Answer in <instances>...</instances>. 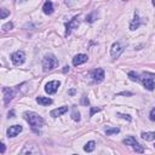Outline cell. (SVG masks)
<instances>
[{
	"label": "cell",
	"mask_w": 155,
	"mask_h": 155,
	"mask_svg": "<svg viewBox=\"0 0 155 155\" xmlns=\"http://www.w3.org/2000/svg\"><path fill=\"white\" fill-rule=\"evenodd\" d=\"M81 104H83V106H89V104H90V101H89V98L84 96V97L81 98Z\"/></svg>",
	"instance_id": "28"
},
{
	"label": "cell",
	"mask_w": 155,
	"mask_h": 155,
	"mask_svg": "<svg viewBox=\"0 0 155 155\" xmlns=\"http://www.w3.org/2000/svg\"><path fill=\"white\" fill-rule=\"evenodd\" d=\"M2 28H3V32H9V30H11V29L14 28V23H12V22H8V23H5Z\"/></svg>",
	"instance_id": "25"
},
{
	"label": "cell",
	"mask_w": 155,
	"mask_h": 155,
	"mask_svg": "<svg viewBox=\"0 0 155 155\" xmlns=\"http://www.w3.org/2000/svg\"><path fill=\"white\" fill-rule=\"evenodd\" d=\"M73 155H78V154H73Z\"/></svg>",
	"instance_id": "37"
},
{
	"label": "cell",
	"mask_w": 155,
	"mask_h": 155,
	"mask_svg": "<svg viewBox=\"0 0 155 155\" xmlns=\"http://www.w3.org/2000/svg\"><path fill=\"white\" fill-rule=\"evenodd\" d=\"M119 132H120L119 127H107L106 128V134L107 136H112V134H115V133H119Z\"/></svg>",
	"instance_id": "20"
},
{
	"label": "cell",
	"mask_w": 155,
	"mask_h": 155,
	"mask_svg": "<svg viewBox=\"0 0 155 155\" xmlns=\"http://www.w3.org/2000/svg\"><path fill=\"white\" fill-rule=\"evenodd\" d=\"M14 114H15V112H14V110H11V112L9 113V118H14Z\"/></svg>",
	"instance_id": "33"
},
{
	"label": "cell",
	"mask_w": 155,
	"mask_h": 155,
	"mask_svg": "<svg viewBox=\"0 0 155 155\" xmlns=\"http://www.w3.org/2000/svg\"><path fill=\"white\" fill-rule=\"evenodd\" d=\"M69 93H70V95H74V93H75V90H70Z\"/></svg>",
	"instance_id": "35"
},
{
	"label": "cell",
	"mask_w": 155,
	"mask_h": 155,
	"mask_svg": "<svg viewBox=\"0 0 155 155\" xmlns=\"http://www.w3.org/2000/svg\"><path fill=\"white\" fill-rule=\"evenodd\" d=\"M87 59H89L87 55L79 53V55L74 56V58H73V65L78 67V65H80V64H84V63H86V62H87Z\"/></svg>",
	"instance_id": "12"
},
{
	"label": "cell",
	"mask_w": 155,
	"mask_h": 155,
	"mask_svg": "<svg viewBox=\"0 0 155 155\" xmlns=\"http://www.w3.org/2000/svg\"><path fill=\"white\" fill-rule=\"evenodd\" d=\"M154 148H155V144H154Z\"/></svg>",
	"instance_id": "38"
},
{
	"label": "cell",
	"mask_w": 155,
	"mask_h": 155,
	"mask_svg": "<svg viewBox=\"0 0 155 155\" xmlns=\"http://www.w3.org/2000/svg\"><path fill=\"white\" fill-rule=\"evenodd\" d=\"M95 148H96V142H95V141H90V142H87V143L85 144L84 150L87 151V153H91V151L95 150Z\"/></svg>",
	"instance_id": "18"
},
{
	"label": "cell",
	"mask_w": 155,
	"mask_h": 155,
	"mask_svg": "<svg viewBox=\"0 0 155 155\" xmlns=\"http://www.w3.org/2000/svg\"><path fill=\"white\" fill-rule=\"evenodd\" d=\"M151 4H153V5L155 6V0H153V2H151Z\"/></svg>",
	"instance_id": "36"
},
{
	"label": "cell",
	"mask_w": 155,
	"mask_h": 155,
	"mask_svg": "<svg viewBox=\"0 0 155 155\" xmlns=\"http://www.w3.org/2000/svg\"><path fill=\"white\" fill-rule=\"evenodd\" d=\"M96 16H97V12L96 11H93L92 14H90L87 17H86V22H89V23H92V22H95L97 18H96Z\"/></svg>",
	"instance_id": "22"
},
{
	"label": "cell",
	"mask_w": 155,
	"mask_h": 155,
	"mask_svg": "<svg viewBox=\"0 0 155 155\" xmlns=\"http://www.w3.org/2000/svg\"><path fill=\"white\" fill-rule=\"evenodd\" d=\"M23 118L29 124L32 130H34V131H39L44 126V119L39 114H36L34 112H24L23 113Z\"/></svg>",
	"instance_id": "1"
},
{
	"label": "cell",
	"mask_w": 155,
	"mask_h": 155,
	"mask_svg": "<svg viewBox=\"0 0 155 155\" xmlns=\"http://www.w3.org/2000/svg\"><path fill=\"white\" fill-rule=\"evenodd\" d=\"M78 26H79V17H78V16L73 17L69 22H67L65 23V36H68L71 33V30L74 28H76Z\"/></svg>",
	"instance_id": "9"
},
{
	"label": "cell",
	"mask_w": 155,
	"mask_h": 155,
	"mask_svg": "<svg viewBox=\"0 0 155 155\" xmlns=\"http://www.w3.org/2000/svg\"><path fill=\"white\" fill-rule=\"evenodd\" d=\"M126 46H127V43H126V41H116V43H114V44L112 45V49H110V55H112V57H113L114 59L119 58L120 55L125 51Z\"/></svg>",
	"instance_id": "2"
},
{
	"label": "cell",
	"mask_w": 155,
	"mask_h": 155,
	"mask_svg": "<svg viewBox=\"0 0 155 155\" xmlns=\"http://www.w3.org/2000/svg\"><path fill=\"white\" fill-rule=\"evenodd\" d=\"M20 155H40V150L35 143H26Z\"/></svg>",
	"instance_id": "5"
},
{
	"label": "cell",
	"mask_w": 155,
	"mask_h": 155,
	"mask_svg": "<svg viewBox=\"0 0 155 155\" xmlns=\"http://www.w3.org/2000/svg\"><path fill=\"white\" fill-rule=\"evenodd\" d=\"M100 110H101V108H91V110H90V116H93V114L97 113V112H100Z\"/></svg>",
	"instance_id": "30"
},
{
	"label": "cell",
	"mask_w": 155,
	"mask_h": 155,
	"mask_svg": "<svg viewBox=\"0 0 155 155\" xmlns=\"http://www.w3.org/2000/svg\"><path fill=\"white\" fill-rule=\"evenodd\" d=\"M58 65V59L53 56V55H46L43 58V68L45 71L47 70H52Z\"/></svg>",
	"instance_id": "3"
},
{
	"label": "cell",
	"mask_w": 155,
	"mask_h": 155,
	"mask_svg": "<svg viewBox=\"0 0 155 155\" xmlns=\"http://www.w3.org/2000/svg\"><path fill=\"white\" fill-rule=\"evenodd\" d=\"M3 93H4V102H5V104H9L10 101H12V98L16 95V90L11 89V87H4L3 89Z\"/></svg>",
	"instance_id": "10"
},
{
	"label": "cell",
	"mask_w": 155,
	"mask_h": 155,
	"mask_svg": "<svg viewBox=\"0 0 155 155\" xmlns=\"http://www.w3.org/2000/svg\"><path fill=\"white\" fill-rule=\"evenodd\" d=\"M9 15H10V11H9V10H6V9H0V18H2V20H5Z\"/></svg>",
	"instance_id": "24"
},
{
	"label": "cell",
	"mask_w": 155,
	"mask_h": 155,
	"mask_svg": "<svg viewBox=\"0 0 155 155\" xmlns=\"http://www.w3.org/2000/svg\"><path fill=\"white\" fill-rule=\"evenodd\" d=\"M142 24V22H141V20H139V16L136 14L134 15V18H133V21L131 22V24H130V29L131 30H136V29H138L139 28V26Z\"/></svg>",
	"instance_id": "15"
},
{
	"label": "cell",
	"mask_w": 155,
	"mask_h": 155,
	"mask_svg": "<svg viewBox=\"0 0 155 155\" xmlns=\"http://www.w3.org/2000/svg\"><path fill=\"white\" fill-rule=\"evenodd\" d=\"M118 116H120V118H122V119H126L127 121H131V116H130V115H126V114H121V113H119V114H118Z\"/></svg>",
	"instance_id": "29"
},
{
	"label": "cell",
	"mask_w": 155,
	"mask_h": 155,
	"mask_svg": "<svg viewBox=\"0 0 155 155\" xmlns=\"http://www.w3.org/2000/svg\"><path fill=\"white\" fill-rule=\"evenodd\" d=\"M128 78H130V80H132V81H138L139 79H138V74H136L134 71H130L128 73Z\"/></svg>",
	"instance_id": "26"
},
{
	"label": "cell",
	"mask_w": 155,
	"mask_h": 155,
	"mask_svg": "<svg viewBox=\"0 0 155 155\" xmlns=\"http://www.w3.org/2000/svg\"><path fill=\"white\" fill-rule=\"evenodd\" d=\"M11 61L15 65H21L26 61V53L23 51H16L11 55Z\"/></svg>",
	"instance_id": "6"
},
{
	"label": "cell",
	"mask_w": 155,
	"mask_h": 155,
	"mask_svg": "<svg viewBox=\"0 0 155 155\" xmlns=\"http://www.w3.org/2000/svg\"><path fill=\"white\" fill-rule=\"evenodd\" d=\"M122 143H124L125 145H131V147H133V145H134V144L137 143V141H136V138H134V137L130 136V137L125 138V139L122 141Z\"/></svg>",
	"instance_id": "19"
},
{
	"label": "cell",
	"mask_w": 155,
	"mask_h": 155,
	"mask_svg": "<svg viewBox=\"0 0 155 155\" xmlns=\"http://www.w3.org/2000/svg\"><path fill=\"white\" fill-rule=\"evenodd\" d=\"M149 119H150L151 121H155V108H153V109L150 110V114H149Z\"/></svg>",
	"instance_id": "27"
},
{
	"label": "cell",
	"mask_w": 155,
	"mask_h": 155,
	"mask_svg": "<svg viewBox=\"0 0 155 155\" xmlns=\"http://www.w3.org/2000/svg\"><path fill=\"white\" fill-rule=\"evenodd\" d=\"M23 127L21 125H14V126H10L8 128V137L9 138H14L16 136H18L21 132H22Z\"/></svg>",
	"instance_id": "11"
},
{
	"label": "cell",
	"mask_w": 155,
	"mask_h": 155,
	"mask_svg": "<svg viewBox=\"0 0 155 155\" xmlns=\"http://www.w3.org/2000/svg\"><path fill=\"white\" fill-rule=\"evenodd\" d=\"M36 102H38L39 104H41V106H50V104H52V100H51V98H49V97H43V96L36 97Z\"/></svg>",
	"instance_id": "16"
},
{
	"label": "cell",
	"mask_w": 155,
	"mask_h": 155,
	"mask_svg": "<svg viewBox=\"0 0 155 155\" xmlns=\"http://www.w3.org/2000/svg\"><path fill=\"white\" fill-rule=\"evenodd\" d=\"M71 119H73L74 121H80V113L78 112L76 108H74L73 112H71Z\"/></svg>",
	"instance_id": "21"
},
{
	"label": "cell",
	"mask_w": 155,
	"mask_h": 155,
	"mask_svg": "<svg viewBox=\"0 0 155 155\" xmlns=\"http://www.w3.org/2000/svg\"><path fill=\"white\" fill-rule=\"evenodd\" d=\"M59 81L57 80H53V81H49L46 85H45V92L49 93V95H55L59 87Z\"/></svg>",
	"instance_id": "8"
},
{
	"label": "cell",
	"mask_w": 155,
	"mask_h": 155,
	"mask_svg": "<svg viewBox=\"0 0 155 155\" xmlns=\"http://www.w3.org/2000/svg\"><path fill=\"white\" fill-rule=\"evenodd\" d=\"M91 78L95 83H102L104 80V70L102 68H97V69H93L91 71Z\"/></svg>",
	"instance_id": "7"
},
{
	"label": "cell",
	"mask_w": 155,
	"mask_h": 155,
	"mask_svg": "<svg viewBox=\"0 0 155 155\" xmlns=\"http://www.w3.org/2000/svg\"><path fill=\"white\" fill-rule=\"evenodd\" d=\"M132 148H133V150H134L136 153H139V154L144 153V148H143V147H142V145H141L138 142H137V143H136V144H134Z\"/></svg>",
	"instance_id": "23"
},
{
	"label": "cell",
	"mask_w": 155,
	"mask_h": 155,
	"mask_svg": "<svg viewBox=\"0 0 155 155\" xmlns=\"http://www.w3.org/2000/svg\"><path fill=\"white\" fill-rule=\"evenodd\" d=\"M141 136H142V138L144 141H148V142L155 139V132H142Z\"/></svg>",
	"instance_id": "17"
},
{
	"label": "cell",
	"mask_w": 155,
	"mask_h": 155,
	"mask_svg": "<svg viewBox=\"0 0 155 155\" xmlns=\"http://www.w3.org/2000/svg\"><path fill=\"white\" fill-rule=\"evenodd\" d=\"M0 145H2V154H4V153H5V149H6L5 143H4V142H2V144H0Z\"/></svg>",
	"instance_id": "31"
},
{
	"label": "cell",
	"mask_w": 155,
	"mask_h": 155,
	"mask_svg": "<svg viewBox=\"0 0 155 155\" xmlns=\"http://www.w3.org/2000/svg\"><path fill=\"white\" fill-rule=\"evenodd\" d=\"M68 112V107H59V108H56V109H53V110H51V113H50V115L52 116V118H58V116H61V115H63V114H65Z\"/></svg>",
	"instance_id": "13"
},
{
	"label": "cell",
	"mask_w": 155,
	"mask_h": 155,
	"mask_svg": "<svg viewBox=\"0 0 155 155\" xmlns=\"http://www.w3.org/2000/svg\"><path fill=\"white\" fill-rule=\"evenodd\" d=\"M147 76H148V73H142L141 78H139V75H138V79H139L138 81H142L143 86H144L148 91H153L154 87H155V83H154L155 74H153V75L149 76V78H147Z\"/></svg>",
	"instance_id": "4"
},
{
	"label": "cell",
	"mask_w": 155,
	"mask_h": 155,
	"mask_svg": "<svg viewBox=\"0 0 155 155\" xmlns=\"http://www.w3.org/2000/svg\"><path fill=\"white\" fill-rule=\"evenodd\" d=\"M132 93H130V92H121V93H119V96H131Z\"/></svg>",
	"instance_id": "32"
},
{
	"label": "cell",
	"mask_w": 155,
	"mask_h": 155,
	"mask_svg": "<svg viewBox=\"0 0 155 155\" xmlns=\"http://www.w3.org/2000/svg\"><path fill=\"white\" fill-rule=\"evenodd\" d=\"M43 11L45 15H51L53 14V4L51 2H45L44 6H43Z\"/></svg>",
	"instance_id": "14"
},
{
	"label": "cell",
	"mask_w": 155,
	"mask_h": 155,
	"mask_svg": "<svg viewBox=\"0 0 155 155\" xmlns=\"http://www.w3.org/2000/svg\"><path fill=\"white\" fill-rule=\"evenodd\" d=\"M68 70H69V67H64V70H63V71H64V73H67Z\"/></svg>",
	"instance_id": "34"
}]
</instances>
